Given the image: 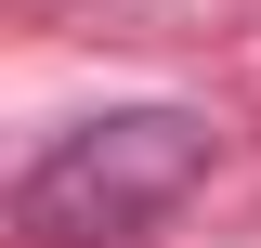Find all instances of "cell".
<instances>
[{"label":"cell","instance_id":"obj_1","mask_svg":"<svg viewBox=\"0 0 261 248\" xmlns=\"http://www.w3.org/2000/svg\"><path fill=\"white\" fill-rule=\"evenodd\" d=\"M209 157H222V131L196 105H105L13 170V235L27 248H144L209 183Z\"/></svg>","mask_w":261,"mask_h":248}]
</instances>
